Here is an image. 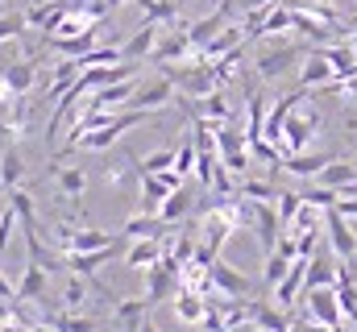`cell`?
I'll return each mask as SVG.
<instances>
[{
	"mask_svg": "<svg viewBox=\"0 0 357 332\" xmlns=\"http://www.w3.org/2000/svg\"><path fill=\"white\" fill-rule=\"evenodd\" d=\"M320 125H324V116L316 112V108H307V100L287 116V125H282V154H303L312 142H316V133H320Z\"/></svg>",
	"mask_w": 357,
	"mask_h": 332,
	"instance_id": "obj_1",
	"label": "cell"
},
{
	"mask_svg": "<svg viewBox=\"0 0 357 332\" xmlns=\"http://www.w3.org/2000/svg\"><path fill=\"white\" fill-rule=\"evenodd\" d=\"M307 50L303 46H295V42H282V46H270V50H258V59H254V71H258V80H278V75H287L299 59H303Z\"/></svg>",
	"mask_w": 357,
	"mask_h": 332,
	"instance_id": "obj_2",
	"label": "cell"
},
{
	"mask_svg": "<svg viewBox=\"0 0 357 332\" xmlns=\"http://www.w3.org/2000/svg\"><path fill=\"white\" fill-rule=\"evenodd\" d=\"M187 59H199V50L191 46V38H187V25H167V33L158 38V46H154V54H150V63H187Z\"/></svg>",
	"mask_w": 357,
	"mask_h": 332,
	"instance_id": "obj_3",
	"label": "cell"
},
{
	"mask_svg": "<svg viewBox=\"0 0 357 332\" xmlns=\"http://www.w3.org/2000/svg\"><path fill=\"white\" fill-rule=\"evenodd\" d=\"M50 270H42L38 262H25V270H21V282H17V299H25V303H42L46 308V316L54 312L50 308Z\"/></svg>",
	"mask_w": 357,
	"mask_h": 332,
	"instance_id": "obj_4",
	"label": "cell"
},
{
	"mask_svg": "<svg viewBox=\"0 0 357 332\" xmlns=\"http://www.w3.org/2000/svg\"><path fill=\"white\" fill-rule=\"evenodd\" d=\"M324 237H328V249L341 262H349L357 253V233L349 229V216H341L337 208H324Z\"/></svg>",
	"mask_w": 357,
	"mask_h": 332,
	"instance_id": "obj_5",
	"label": "cell"
},
{
	"mask_svg": "<svg viewBox=\"0 0 357 332\" xmlns=\"http://www.w3.org/2000/svg\"><path fill=\"white\" fill-rule=\"evenodd\" d=\"M303 299H307V316L316 320V324H341V299H337V287H316V291H303Z\"/></svg>",
	"mask_w": 357,
	"mask_h": 332,
	"instance_id": "obj_6",
	"label": "cell"
},
{
	"mask_svg": "<svg viewBox=\"0 0 357 332\" xmlns=\"http://www.w3.org/2000/svg\"><path fill=\"white\" fill-rule=\"evenodd\" d=\"M171 100H178V91H175V83L167 80H154V83H146L142 91H133L129 96V108H146V112H167V104Z\"/></svg>",
	"mask_w": 357,
	"mask_h": 332,
	"instance_id": "obj_7",
	"label": "cell"
},
{
	"mask_svg": "<svg viewBox=\"0 0 357 332\" xmlns=\"http://www.w3.org/2000/svg\"><path fill=\"white\" fill-rule=\"evenodd\" d=\"M158 38H162V25H158V21H146V25H137V29L121 42V54H125L129 63L150 59V54H154V46H158Z\"/></svg>",
	"mask_w": 357,
	"mask_h": 332,
	"instance_id": "obj_8",
	"label": "cell"
},
{
	"mask_svg": "<svg viewBox=\"0 0 357 332\" xmlns=\"http://www.w3.org/2000/svg\"><path fill=\"white\" fill-rule=\"evenodd\" d=\"M67 13H75V4H71V0H42V4H29L25 21H29L33 29H42V33H54V29L63 25V17H67Z\"/></svg>",
	"mask_w": 357,
	"mask_h": 332,
	"instance_id": "obj_9",
	"label": "cell"
},
{
	"mask_svg": "<svg viewBox=\"0 0 357 332\" xmlns=\"http://www.w3.org/2000/svg\"><path fill=\"white\" fill-rule=\"evenodd\" d=\"M337 266L341 257L328 249V253H312L307 257V278H303V291H316V287H337Z\"/></svg>",
	"mask_w": 357,
	"mask_h": 332,
	"instance_id": "obj_10",
	"label": "cell"
},
{
	"mask_svg": "<svg viewBox=\"0 0 357 332\" xmlns=\"http://www.w3.org/2000/svg\"><path fill=\"white\" fill-rule=\"evenodd\" d=\"M212 291H220V295H237V299H245L250 291H254V282L241 274V270H233L229 262H212Z\"/></svg>",
	"mask_w": 357,
	"mask_h": 332,
	"instance_id": "obj_11",
	"label": "cell"
},
{
	"mask_svg": "<svg viewBox=\"0 0 357 332\" xmlns=\"http://www.w3.org/2000/svg\"><path fill=\"white\" fill-rule=\"evenodd\" d=\"M337 80V71H333V63H328V54L316 46V50H307V59H303V71H299V87H307V91H316V87H324V83Z\"/></svg>",
	"mask_w": 357,
	"mask_h": 332,
	"instance_id": "obj_12",
	"label": "cell"
},
{
	"mask_svg": "<svg viewBox=\"0 0 357 332\" xmlns=\"http://www.w3.org/2000/svg\"><path fill=\"white\" fill-rule=\"evenodd\" d=\"M303 278H307V257H295L291 262V270L282 274V282L274 287V303L278 308H295V299H299V291H303Z\"/></svg>",
	"mask_w": 357,
	"mask_h": 332,
	"instance_id": "obj_13",
	"label": "cell"
},
{
	"mask_svg": "<svg viewBox=\"0 0 357 332\" xmlns=\"http://www.w3.org/2000/svg\"><path fill=\"white\" fill-rule=\"evenodd\" d=\"M121 262L129 270H150L154 262H162V237H137V241H129Z\"/></svg>",
	"mask_w": 357,
	"mask_h": 332,
	"instance_id": "obj_14",
	"label": "cell"
},
{
	"mask_svg": "<svg viewBox=\"0 0 357 332\" xmlns=\"http://www.w3.org/2000/svg\"><path fill=\"white\" fill-rule=\"evenodd\" d=\"M171 308H175V316L191 329V324H204V316H208V299L199 295V291H191V287H178L175 299H171Z\"/></svg>",
	"mask_w": 357,
	"mask_h": 332,
	"instance_id": "obj_15",
	"label": "cell"
},
{
	"mask_svg": "<svg viewBox=\"0 0 357 332\" xmlns=\"http://www.w3.org/2000/svg\"><path fill=\"white\" fill-rule=\"evenodd\" d=\"M171 291H178V274L175 270H167L162 262H154V266L146 270V303L154 308V303H162Z\"/></svg>",
	"mask_w": 357,
	"mask_h": 332,
	"instance_id": "obj_16",
	"label": "cell"
},
{
	"mask_svg": "<svg viewBox=\"0 0 357 332\" xmlns=\"http://www.w3.org/2000/svg\"><path fill=\"white\" fill-rule=\"evenodd\" d=\"M333 158H337V154H307V150H303V154H282V166H278V170H287V174H295V179H316Z\"/></svg>",
	"mask_w": 357,
	"mask_h": 332,
	"instance_id": "obj_17",
	"label": "cell"
},
{
	"mask_svg": "<svg viewBox=\"0 0 357 332\" xmlns=\"http://www.w3.org/2000/svg\"><path fill=\"white\" fill-rule=\"evenodd\" d=\"M167 220L162 216H154V212H142V216H129L125 225H121V237L125 241H137V237H167Z\"/></svg>",
	"mask_w": 357,
	"mask_h": 332,
	"instance_id": "obj_18",
	"label": "cell"
},
{
	"mask_svg": "<svg viewBox=\"0 0 357 332\" xmlns=\"http://www.w3.org/2000/svg\"><path fill=\"white\" fill-rule=\"evenodd\" d=\"M104 187H112V191H133V183H142V166H137V158H121V163H112L108 170H104V179H100Z\"/></svg>",
	"mask_w": 357,
	"mask_h": 332,
	"instance_id": "obj_19",
	"label": "cell"
},
{
	"mask_svg": "<svg viewBox=\"0 0 357 332\" xmlns=\"http://www.w3.org/2000/svg\"><path fill=\"white\" fill-rule=\"evenodd\" d=\"M21 183H25V158H21L17 146H4V150H0V191L8 195V191H17Z\"/></svg>",
	"mask_w": 357,
	"mask_h": 332,
	"instance_id": "obj_20",
	"label": "cell"
},
{
	"mask_svg": "<svg viewBox=\"0 0 357 332\" xmlns=\"http://www.w3.org/2000/svg\"><path fill=\"white\" fill-rule=\"evenodd\" d=\"M316 183L320 187H333V191H345L349 183H357V158H333V163L316 174Z\"/></svg>",
	"mask_w": 357,
	"mask_h": 332,
	"instance_id": "obj_21",
	"label": "cell"
},
{
	"mask_svg": "<svg viewBox=\"0 0 357 332\" xmlns=\"http://www.w3.org/2000/svg\"><path fill=\"white\" fill-rule=\"evenodd\" d=\"M137 187H142V212H154V216H158V208L167 204V195L175 191V187L167 183V174H142Z\"/></svg>",
	"mask_w": 357,
	"mask_h": 332,
	"instance_id": "obj_22",
	"label": "cell"
},
{
	"mask_svg": "<svg viewBox=\"0 0 357 332\" xmlns=\"http://www.w3.org/2000/svg\"><path fill=\"white\" fill-rule=\"evenodd\" d=\"M0 75L8 80V87H13L17 96H29V91H33V80H38V63H33V59H13Z\"/></svg>",
	"mask_w": 357,
	"mask_h": 332,
	"instance_id": "obj_23",
	"label": "cell"
},
{
	"mask_svg": "<svg viewBox=\"0 0 357 332\" xmlns=\"http://www.w3.org/2000/svg\"><path fill=\"white\" fill-rule=\"evenodd\" d=\"M158 216L167 220V225H183L187 216H195V199H191V191H187V183L167 195V204L158 208Z\"/></svg>",
	"mask_w": 357,
	"mask_h": 332,
	"instance_id": "obj_24",
	"label": "cell"
},
{
	"mask_svg": "<svg viewBox=\"0 0 357 332\" xmlns=\"http://www.w3.org/2000/svg\"><path fill=\"white\" fill-rule=\"evenodd\" d=\"M46 46L59 50L63 59H79V54H88L91 46H96V25L84 29V33H75V38H46Z\"/></svg>",
	"mask_w": 357,
	"mask_h": 332,
	"instance_id": "obj_25",
	"label": "cell"
},
{
	"mask_svg": "<svg viewBox=\"0 0 357 332\" xmlns=\"http://www.w3.org/2000/svg\"><path fill=\"white\" fill-rule=\"evenodd\" d=\"M112 308H116L121 329H125V332H142V324H146V308H150V303H146V295H142V299H116Z\"/></svg>",
	"mask_w": 357,
	"mask_h": 332,
	"instance_id": "obj_26",
	"label": "cell"
},
{
	"mask_svg": "<svg viewBox=\"0 0 357 332\" xmlns=\"http://www.w3.org/2000/svg\"><path fill=\"white\" fill-rule=\"evenodd\" d=\"M250 320H254L258 329H266V332H287L291 329L287 308H270V303H250Z\"/></svg>",
	"mask_w": 357,
	"mask_h": 332,
	"instance_id": "obj_27",
	"label": "cell"
},
{
	"mask_svg": "<svg viewBox=\"0 0 357 332\" xmlns=\"http://www.w3.org/2000/svg\"><path fill=\"white\" fill-rule=\"evenodd\" d=\"M50 174L59 179V187H63V195H71V199H79L84 191H88V170H79V166H63L59 163H50Z\"/></svg>",
	"mask_w": 357,
	"mask_h": 332,
	"instance_id": "obj_28",
	"label": "cell"
},
{
	"mask_svg": "<svg viewBox=\"0 0 357 332\" xmlns=\"http://www.w3.org/2000/svg\"><path fill=\"white\" fill-rule=\"evenodd\" d=\"M88 278H84V274H75V270H67V274H63V308H67V312H79V308H84V299H88Z\"/></svg>",
	"mask_w": 357,
	"mask_h": 332,
	"instance_id": "obj_29",
	"label": "cell"
},
{
	"mask_svg": "<svg viewBox=\"0 0 357 332\" xmlns=\"http://www.w3.org/2000/svg\"><path fill=\"white\" fill-rule=\"evenodd\" d=\"M4 199H8V204L17 208V225H21V229H38V212H33V195H29L25 187H17V191H8Z\"/></svg>",
	"mask_w": 357,
	"mask_h": 332,
	"instance_id": "obj_30",
	"label": "cell"
},
{
	"mask_svg": "<svg viewBox=\"0 0 357 332\" xmlns=\"http://www.w3.org/2000/svg\"><path fill=\"white\" fill-rule=\"evenodd\" d=\"M46 329H54V332H96V324H91L88 316H75V312H50V316H46Z\"/></svg>",
	"mask_w": 357,
	"mask_h": 332,
	"instance_id": "obj_31",
	"label": "cell"
},
{
	"mask_svg": "<svg viewBox=\"0 0 357 332\" xmlns=\"http://www.w3.org/2000/svg\"><path fill=\"white\" fill-rule=\"evenodd\" d=\"M274 208H278V220H282V233H287V229H291V220H295V216H299V208H303V191H278Z\"/></svg>",
	"mask_w": 357,
	"mask_h": 332,
	"instance_id": "obj_32",
	"label": "cell"
},
{
	"mask_svg": "<svg viewBox=\"0 0 357 332\" xmlns=\"http://www.w3.org/2000/svg\"><path fill=\"white\" fill-rule=\"evenodd\" d=\"M195 163H199V150H195V137H183L175 146V170L183 179H191L195 174Z\"/></svg>",
	"mask_w": 357,
	"mask_h": 332,
	"instance_id": "obj_33",
	"label": "cell"
},
{
	"mask_svg": "<svg viewBox=\"0 0 357 332\" xmlns=\"http://www.w3.org/2000/svg\"><path fill=\"white\" fill-rule=\"evenodd\" d=\"M142 166V174H167V170H175V150L167 146V150H154V154H146V158H137Z\"/></svg>",
	"mask_w": 357,
	"mask_h": 332,
	"instance_id": "obj_34",
	"label": "cell"
},
{
	"mask_svg": "<svg viewBox=\"0 0 357 332\" xmlns=\"http://www.w3.org/2000/svg\"><path fill=\"white\" fill-rule=\"evenodd\" d=\"M29 29L25 13H0V42H21Z\"/></svg>",
	"mask_w": 357,
	"mask_h": 332,
	"instance_id": "obj_35",
	"label": "cell"
},
{
	"mask_svg": "<svg viewBox=\"0 0 357 332\" xmlns=\"http://www.w3.org/2000/svg\"><path fill=\"white\" fill-rule=\"evenodd\" d=\"M241 195L262 204V199H278V187H274L270 179H245V183H241Z\"/></svg>",
	"mask_w": 357,
	"mask_h": 332,
	"instance_id": "obj_36",
	"label": "cell"
},
{
	"mask_svg": "<svg viewBox=\"0 0 357 332\" xmlns=\"http://www.w3.org/2000/svg\"><path fill=\"white\" fill-rule=\"evenodd\" d=\"M341 216H349V220H357V191H341V199L333 204Z\"/></svg>",
	"mask_w": 357,
	"mask_h": 332,
	"instance_id": "obj_37",
	"label": "cell"
},
{
	"mask_svg": "<svg viewBox=\"0 0 357 332\" xmlns=\"http://www.w3.org/2000/svg\"><path fill=\"white\" fill-rule=\"evenodd\" d=\"M233 4H237V8H245V13H250V8H262V4H274V0H233Z\"/></svg>",
	"mask_w": 357,
	"mask_h": 332,
	"instance_id": "obj_38",
	"label": "cell"
},
{
	"mask_svg": "<svg viewBox=\"0 0 357 332\" xmlns=\"http://www.w3.org/2000/svg\"><path fill=\"white\" fill-rule=\"evenodd\" d=\"M25 332H54V329H46V324H33V329H25Z\"/></svg>",
	"mask_w": 357,
	"mask_h": 332,
	"instance_id": "obj_39",
	"label": "cell"
},
{
	"mask_svg": "<svg viewBox=\"0 0 357 332\" xmlns=\"http://www.w3.org/2000/svg\"><path fill=\"white\" fill-rule=\"evenodd\" d=\"M142 332H158V329H154V324H142Z\"/></svg>",
	"mask_w": 357,
	"mask_h": 332,
	"instance_id": "obj_40",
	"label": "cell"
},
{
	"mask_svg": "<svg viewBox=\"0 0 357 332\" xmlns=\"http://www.w3.org/2000/svg\"><path fill=\"white\" fill-rule=\"evenodd\" d=\"M33 4H42V0H33Z\"/></svg>",
	"mask_w": 357,
	"mask_h": 332,
	"instance_id": "obj_41",
	"label": "cell"
}]
</instances>
